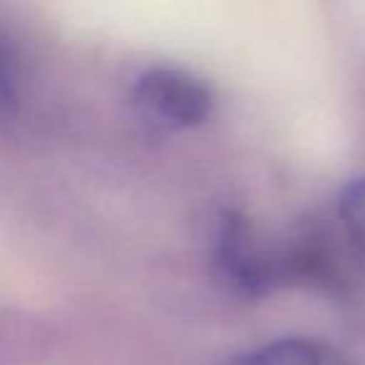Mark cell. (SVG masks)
<instances>
[{
    "mask_svg": "<svg viewBox=\"0 0 365 365\" xmlns=\"http://www.w3.org/2000/svg\"><path fill=\"white\" fill-rule=\"evenodd\" d=\"M215 260L233 288L248 295H268L293 283L328 288L335 278V260L313 235L293 243L265 245L238 210H223L215 230Z\"/></svg>",
    "mask_w": 365,
    "mask_h": 365,
    "instance_id": "6da1fadb",
    "label": "cell"
},
{
    "mask_svg": "<svg viewBox=\"0 0 365 365\" xmlns=\"http://www.w3.org/2000/svg\"><path fill=\"white\" fill-rule=\"evenodd\" d=\"M230 365H358L338 345L318 338H280L235 355Z\"/></svg>",
    "mask_w": 365,
    "mask_h": 365,
    "instance_id": "3957f363",
    "label": "cell"
},
{
    "mask_svg": "<svg viewBox=\"0 0 365 365\" xmlns=\"http://www.w3.org/2000/svg\"><path fill=\"white\" fill-rule=\"evenodd\" d=\"M16 101H18L16 63H13L11 48L0 38V115H8L16 108Z\"/></svg>",
    "mask_w": 365,
    "mask_h": 365,
    "instance_id": "5b68a950",
    "label": "cell"
},
{
    "mask_svg": "<svg viewBox=\"0 0 365 365\" xmlns=\"http://www.w3.org/2000/svg\"><path fill=\"white\" fill-rule=\"evenodd\" d=\"M135 106L148 120L165 128H195L213 115V91L178 68H150L135 83Z\"/></svg>",
    "mask_w": 365,
    "mask_h": 365,
    "instance_id": "7a4b0ae2",
    "label": "cell"
},
{
    "mask_svg": "<svg viewBox=\"0 0 365 365\" xmlns=\"http://www.w3.org/2000/svg\"><path fill=\"white\" fill-rule=\"evenodd\" d=\"M338 218L343 223L345 238H348L355 258L365 268V178H355L340 190Z\"/></svg>",
    "mask_w": 365,
    "mask_h": 365,
    "instance_id": "277c9868",
    "label": "cell"
}]
</instances>
